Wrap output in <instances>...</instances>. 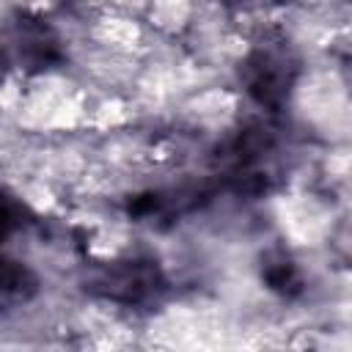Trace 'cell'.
I'll list each match as a JSON object with an SVG mask.
<instances>
[{"instance_id":"obj_2","label":"cell","mask_w":352,"mask_h":352,"mask_svg":"<svg viewBox=\"0 0 352 352\" xmlns=\"http://www.w3.org/2000/svg\"><path fill=\"white\" fill-rule=\"evenodd\" d=\"M160 286V272L151 261H118L96 275V292L116 302H140Z\"/></svg>"},{"instance_id":"obj_4","label":"cell","mask_w":352,"mask_h":352,"mask_svg":"<svg viewBox=\"0 0 352 352\" xmlns=\"http://www.w3.org/2000/svg\"><path fill=\"white\" fill-rule=\"evenodd\" d=\"M264 278H267L270 289H275V292H280V294H294V292L302 286L297 267H294L292 261H286V258H278V261L267 264Z\"/></svg>"},{"instance_id":"obj_3","label":"cell","mask_w":352,"mask_h":352,"mask_svg":"<svg viewBox=\"0 0 352 352\" xmlns=\"http://www.w3.org/2000/svg\"><path fill=\"white\" fill-rule=\"evenodd\" d=\"M36 292V275L14 258L0 256V300H28Z\"/></svg>"},{"instance_id":"obj_6","label":"cell","mask_w":352,"mask_h":352,"mask_svg":"<svg viewBox=\"0 0 352 352\" xmlns=\"http://www.w3.org/2000/svg\"><path fill=\"white\" fill-rule=\"evenodd\" d=\"M6 74H8V60H6V55L0 52V82L6 80Z\"/></svg>"},{"instance_id":"obj_5","label":"cell","mask_w":352,"mask_h":352,"mask_svg":"<svg viewBox=\"0 0 352 352\" xmlns=\"http://www.w3.org/2000/svg\"><path fill=\"white\" fill-rule=\"evenodd\" d=\"M16 226V206L0 192V239Z\"/></svg>"},{"instance_id":"obj_1","label":"cell","mask_w":352,"mask_h":352,"mask_svg":"<svg viewBox=\"0 0 352 352\" xmlns=\"http://www.w3.org/2000/svg\"><path fill=\"white\" fill-rule=\"evenodd\" d=\"M245 82H248L250 96L258 104L278 107V104H283V99L292 88V66L283 55L258 50L245 63Z\"/></svg>"}]
</instances>
